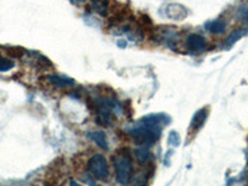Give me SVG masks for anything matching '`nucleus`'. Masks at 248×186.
Instances as JSON below:
<instances>
[{
  "instance_id": "20e7f679",
  "label": "nucleus",
  "mask_w": 248,
  "mask_h": 186,
  "mask_svg": "<svg viewBox=\"0 0 248 186\" xmlns=\"http://www.w3.org/2000/svg\"><path fill=\"white\" fill-rule=\"evenodd\" d=\"M165 14L168 15V17L172 20H183L187 15V12L180 4H170L165 9Z\"/></svg>"
},
{
  "instance_id": "39448f33",
  "label": "nucleus",
  "mask_w": 248,
  "mask_h": 186,
  "mask_svg": "<svg viewBox=\"0 0 248 186\" xmlns=\"http://www.w3.org/2000/svg\"><path fill=\"white\" fill-rule=\"evenodd\" d=\"M207 109L206 108H202V109L198 110L195 113L194 118H192L191 124H190V132L196 133L199 129L202 128V125L205 124L206 119H207Z\"/></svg>"
},
{
  "instance_id": "f8f14e48",
  "label": "nucleus",
  "mask_w": 248,
  "mask_h": 186,
  "mask_svg": "<svg viewBox=\"0 0 248 186\" xmlns=\"http://www.w3.org/2000/svg\"><path fill=\"white\" fill-rule=\"evenodd\" d=\"M209 29L211 32H214V34H222L226 29V25L223 21H221V20H217V21H215V23H212L211 25L209 26Z\"/></svg>"
},
{
  "instance_id": "6e6552de",
  "label": "nucleus",
  "mask_w": 248,
  "mask_h": 186,
  "mask_svg": "<svg viewBox=\"0 0 248 186\" xmlns=\"http://www.w3.org/2000/svg\"><path fill=\"white\" fill-rule=\"evenodd\" d=\"M88 138L98 145L102 149H108V141L103 132H91L88 133Z\"/></svg>"
},
{
  "instance_id": "ddd939ff",
  "label": "nucleus",
  "mask_w": 248,
  "mask_h": 186,
  "mask_svg": "<svg viewBox=\"0 0 248 186\" xmlns=\"http://www.w3.org/2000/svg\"><path fill=\"white\" fill-rule=\"evenodd\" d=\"M170 140H174V144L172 145H179L180 144V137H179V134L176 132H171L170 133V137H169V141Z\"/></svg>"
},
{
  "instance_id": "4468645a",
  "label": "nucleus",
  "mask_w": 248,
  "mask_h": 186,
  "mask_svg": "<svg viewBox=\"0 0 248 186\" xmlns=\"http://www.w3.org/2000/svg\"><path fill=\"white\" fill-rule=\"evenodd\" d=\"M70 1H72L74 4H81V3H83L85 0H70Z\"/></svg>"
},
{
  "instance_id": "f257e3e1",
  "label": "nucleus",
  "mask_w": 248,
  "mask_h": 186,
  "mask_svg": "<svg viewBox=\"0 0 248 186\" xmlns=\"http://www.w3.org/2000/svg\"><path fill=\"white\" fill-rule=\"evenodd\" d=\"M169 122L170 118L167 114H149L141 119L139 125L130 130V136L134 138L137 143L141 145H150L158 140L160 137L163 124H167Z\"/></svg>"
},
{
  "instance_id": "7ed1b4c3",
  "label": "nucleus",
  "mask_w": 248,
  "mask_h": 186,
  "mask_svg": "<svg viewBox=\"0 0 248 186\" xmlns=\"http://www.w3.org/2000/svg\"><path fill=\"white\" fill-rule=\"evenodd\" d=\"M88 170L91 174L98 180H106L109 175V169H108V163L106 158L101 154L93 155L88 161Z\"/></svg>"
},
{
  "instance_id": "0eeeda50",
  "label": "nucleus",
  "mask_w": 248,
  "mask_h": 186,
  "mask_svg": "<svg viewBox=\"0 0 248 186\" xmlns=\"http://www.w3.org/2000/svg\"><path fill=\"white\" fill-rule=\"evenodd\" d=\"M48 82L52 83L56 87H70V86L75 85V81L72 78H68L65 76H57V75H52L48 76Z\"/></svg>"
},
{
  "instance_id": "9d476101",
  "label": "nucleus",
  "mask_w": 248,
  "mask_h": 186,
  "mask_svg": "<svg viewBox=\"0 0 248 186\" xmlns=\"http://www.w3.org/2000/svg\"><path fill=\"white\" fill-rule=\"evenodd\" d=\"M14 67V61L8 57L0 56V72H6Z\"/></svg>"
},
{
  "instance_id": "9b49d317",
  "label": "nucleus",
  "mask_w": 248,
  "mask_h": 186,
  "mask_svg": "<svg viewBox=\"0 0 248 186\" xmlns=\"http://www.w3.org/2000/svg\"><path fill=\"white\" fill-rule=\"evenodd\" d=\"M134 153H136V156L138 159V161H140V163H145V161H148L150 159V152L148 149H145V148H139Z\"/></svg>"
},
{
  "instance_id": "f03ea898",
  "label": "nucleus",
  "mask_w": 248,
  "mask_h": 186,
  "mask_svg": "<svg viewBox=\"0 0 248 186\" xmlns=\"http://www.w3.org/2000/svg\"><path fill=\"white\" fill-rule=\"evenodd\" d=\"M114 170H116L117 181L122 185L129 183L133 176V161L129 152H121L113 158Z\"/></svg>"
},
{
  "instance_id": "423d86ee",
  "label": "nucleus",
  "mask_w": 248,
  "mask_h": 186,
  "mask_svg": "<svg viewBox=\"0 0 248 186\" xmlns=\"http://www.w3.org/2000/svg\"><path fill=\"white\" fill-rule=\"evenodd\" d=\"M186 45H187V47L191 51L198 52V51H202L205 48L206 43L202 36H200L198 34H191L186 39Z\"/></svg>"
},
{
  "instance_id": "1a4fd4ad",
  "label": "nucleus",
  "mask_w": 248,
  "mask_h": 186,
  "mask_svg": "<svg viewBox=\"0 0 248 186\" xmlns=\"http://www.w3.org/2000/svg\"><path fill=\"white\" fill-rule=\"evenodd\" d=\"M108 4H109L108 0H92L93 10L101 16H106V14H107Z\"/></svg>"
}]
</instances>
